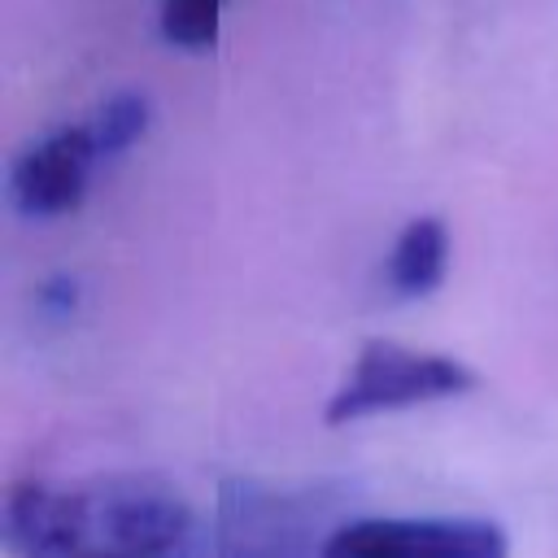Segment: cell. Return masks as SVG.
Here are the masks:
<instances>
[{
	"label": "cell",
	"mask_w": 558,
	"mask_h": 558,
	"mask_svg": "<svg viewBox=\"0 0 558 558\" xmlns=\"http://www.w3.org/2000/svg\"><path fill=\"white\" fill-rule=\"evenodd\" d=\"M192 532V506L153 475L22 480L0 510L9 558H170Z\"/></svg>",
	"instance_id": "cell-1"
},
{
	"label": "cell",
	"mask_w": 558,
	"mask_h": 558,
	"mask_svg": "<svg viewBox=\"0 0 558 558\" xmlns=\"http://www.w3.org/2000/svg\"><path fill=\"white\" fill-rule=\"evenodd\" d=\"M475 388V371L445 353H418L397 340H366L349 375L323 405L327 427H344L371 414H392L427 401H449Z\"/></svg>",
	"instance_id": "cell-2"
},
{
	"label": "cell",
	"mask_w": 558,
	"mask_h": 558,
	"mask_svg": "<svg viewBox=\"0 0 558 558\" xmlns=\"http://www.w3.org/2000/svg\"><path fill=\"white\" fill-rule=\"evenodd\" d=\"M170 558H318L314 519L292 493L227 484L218 493L214 523H196V532Z\"/></svg>",
	"instance_id": "cell-3"
},
{
	"label": "cell",
	"mask_w": 558,
	"mask_h": 558,
	"mask_svg": "<svg viewBox=\"0 0 558 558\" xmlns=\"http://www.w3.org/2000/svg\"><path fill=\"white\" fill-rule=\"evenodd\" d=\"M318 558H510V541L493 519L371 514L331 527Z\"/></svg>",
	"instance_id": "cell-4"
},
{
	"label": "cell",
	"mask_w": 558,
	"mask_h": 558,
	"mask_svg": "<svg viewBox=\"0 0 558 558\" xmlns=\"http://www.w3.org/2000/svg\"><path fill=\"white\" fill-rule=\"evenodd\" d=\"M100 161V148L92 140V126H61L52 135H44L39 144H31L9 174L13 187V205L26 218H61L74 214L87 196L92 183V166Z\"/></svg>",
	"instance_id": "cell-5"
},
{
	"label": "cell",
	"mask_w": 558,
	"mask_h": 558,
	"mask_svg": "<svg viewBox=\"0 0 558 558\" xmlns=\"http://www.w3.org/2000/svg\"><path fill=\"white\" fill-rule=\"evenodd\" d=\"M449 270V231L440 218L423 214V218H410L397 240H392V253L384 262V283L397 292V296H427L440 288Z\"/></svg>",
	"instance_id": "cell-6"
},
{
	"label": "cell",
	"mask_w": 558,
	"mask_h": 558,
	"mask_svg": "<svg viewBox=\"0 0 558 558\" xmlns=\"http://www.w3.org/2000/svg\"><path fill=\"white\" fill-rule=\"evenodd\" d=\"M87 126H92V140H96L100 157H118V153H126L148 131V100L140 92H113L92 113Z\"/></svg>",
	"instance_id": "cell-7"
},
{
	"label": "cell",
	"mask_w": 558,
	"mask_h": 558,
	"mask_svg": "<svg viewBox=\"0 0 558 558\" xmlns=\"http://www.w3.org/2000/svg\"><path fill=\"white\" fill-rule=\"evenodd\" d=\"M222 0H161V39L187 52H205L218 44Z\"/></svg>",
	"instance_id": "cell-8"
},
{
	"label": "cell",
	"mask_w": 558,
	"mask_h": 558,
	"mask_svg": "<svg viewBox=\"0 0 558 558\" xmlns=\"http://www.w3.org/2000/svg\"><path fill=\"white\" fill-rule=\"evenodd\" d=\"M39 301H44L48 310H57V314H70L74 301H78V288H74V279H52V283H44Z\"/></svg>",
	"instance_id": "cell-9"
}]
</instances>
